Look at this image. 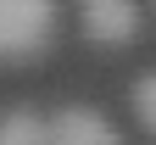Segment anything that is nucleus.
<instances>
[{"mask_svg":"<svg viewBox=\"0 0 156 145\" xmlns=\"http://www.w3.org/2000/svg\"><path fill=\"white\" fill-rule=\"evenodd\" d=\"M78 28L89 34V45H128L134 34H140V6L134 0H89L84 11H78Z\"/></svg>","mask_w":156,"mask_h":145,"instance_id":"2","label":"nucleus"},{"mask_svg":"<svg viewBox=\"0 0 156 145\" xmlns=\"http://www.w3.org/2000/svg\"><path fill=\"white\" fill-rule=\"evenodd\" d=\"M50 145H123V134L95 106H62L50 117Z\"/></svg>","mask_w":156,"mask_h":145,"instance_id":"3","label":"nucleus"},{"mask_svg":"<svg viewBox=\"0 0 156 145\" xmlns=\"http://www.w3.org/2000/svg\"><path fill=\"white\" fill-rule=\"evenodd\" d=\"M0 145H50V117H39L34 106H11L0 117Z\"/></svg>","mask_w":156,"mask_h":145,"instance_id":"4","label":"nucleus"},{"mask_svg":"<svg viewBox=\"0 0 156 145\" xmlns=\"http://www.w3.org/2000/svg\"><path fill=\"white\" fill-rule=\"evenodd\" d=\"M56 39L50 0H0V61H34Z\"/></svg>","mask_w":156,"mask_h":145,"instance_id":"1","label":"nucleus"},{"mask_svg":"<svg viewBox=\"0 0 156 145\" xmlns=\"http://www.w3.org/2000/svg\"><path fill=\"white\" fill-rule=\"evenodd\" d=\"M128 100H134V117L145 123V134L156 140V73H140V78H134Z\"/></svg>","mask_w":156,"mask_h":145,"instance_id":"5","label":"nucleus"}]
</instances>
